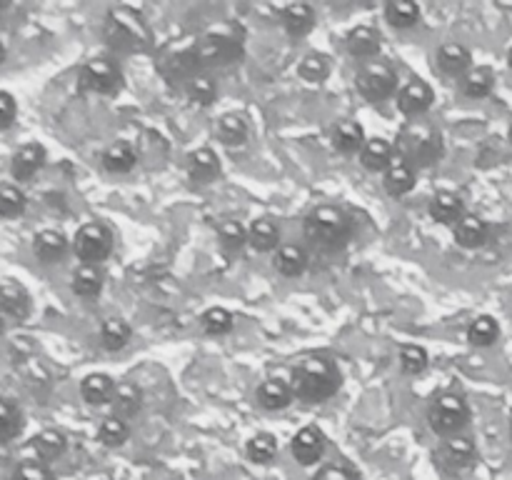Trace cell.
Here are the masks:
<instances>
[{
  "label": "cell",
  "mask_w": 512,
  "mask_h": 480,
  "mask_svg": "<svg viewBox=\"0 0 512 480\" xmlns=\"http://www.w3.org/2000/svg\"><path fill=\"white\" fill-rule=\"evenodd\" d=\"M340 370L325 355H305L293 365L290 373V388H293L295 398L305 400V403H325L338 393Z\"/></svg>",
  "instance_id": "cell-1"
},
{
  "label": "cell",
  "mask_w": 512,
  "mask_h": 480,
  "mask_svg": "<svg viewBox=\"0 0 512 480\" xmlns=\"http://www.w3.org/2000/svg\"><path fill=\"white\" fill-rule=\"evenodd\" d=\"M103 35L105 43L118 50V53H143L153 43L148 20L135 8H128V5L110 10L108 18H105Z\"/></svg>",
  "instance_id": "cell-2"
},
{
  "label": "cell",
  "mask_w": 512,
  "mask_h": 480,
  "mask_svg": "<svg viewBox=\"0 0 512 480\" xmlns=\"http://www.w3.org/2000/svg\"><path fill=\"white\" fill-rule=\"evenodd\" d=\"M303 230L310 245L333 253V250L345 248L350 243V238H353V220L345 215V210L335 208V205H318V208H313L305 215Z\"/></svg>",
  "instance_id": "cell-3"
},
{
  "label": "cell",
  "mask_w": 512,
  "mask_h": 480,
  "mask_svg": "<svg viewBox=\"0 0 512 480\" xmlns=\"http://www.w3.org/2000/svg\"><path fill=\"white\" fill-rule=\"evenodd\" d=\"M398 150L413 168H430L443 158V135L425 120H410L398 135Z\"/></svg>",
  "instance_id": "cell-4"
},
{
  "label": "cell",
  "mask_w": 512,
  "mask_h": 480,
  "mask_svg": "<svg viewBox=\"0 0 512 480\" xmlns=\"http://www.w3.org/2000/svg\"><path fill=\"white\" fill-rule=\"evenodd\" d=\"M193 58L198 68H223L243 58V40L228 30H210L193 40Z\"/></svg>",
  "instance_id": "cell-5"
},
{
  "label": "cell",
  "mask_w": 512,
  "mask_h": 480,
  "mask_svg": "<svg viewBox=\"0 0 512 480\" xmlns=\"http://www.w3.org/2000/svg\"><path fill=\"white\" fill-rule=\"evenodd\" d=\"M470 420V405L460 393L445 390V393L435 395L433 403L428 405V425L435 435L440 438H453L460 435V430L468 425Z\"/></svg>",
  "instance_id": "cell-6"
},
{
  "label": "cell",
  "mask_w": 512,
  "mask_h": 480,
  "mask_svg": "<svg viewBox=\"0 0 512 480\" xmlns=\"http://www.w3.org/2000/svg\"><path fill=\"white\" fill-rule=\"evenodd\" d=\"M475 463H478V448H475L473 438H468V435L445 438L440 448L435 450V465L445 475H463Z\"/></svg>",
  "instance_id": "cell-7"
},
{
  "label": "cell",
  "mask_w": 512,
  "mask_h": 480,
  "mask_svg": "<svg viewBox=\"0 0 512 480\" xmlns=\"http://www.w3.org/2000/svg\"><path fill=\"white\" fill-rule=\"evenodd\" d=\"M113 233L103 223H85L80 225L73 238V250L83 265H98L113 253Z\"/></svg>",
  "instance_id": "cell-8"
},
{
  "label": "cell",
  "mask_w": 512,
  "mask_h": 480,
  "mask_svg": "<svg viewBox=\"0 0 512 480\" xmlns=\"http://www.w3.org/2000/svg\"><path fill=\"white\" fill-rule=\"evenodd\" d=\"M355 85H358L360 95L365 100H370V103H383V100H388L398 90V75L383 60H370V63H365L360 68Z\"/></svg>",
  "instance_id": "cell-9"
},
{
  "label": "cell",
  "mask_w": 512,
  "mask_h": 480,
  "mask_svg": "<svg viewBox=\"0 0 512 480\" xmlns=\"http://www.w3.org/2000/svg\"><path fill=\"white\" fill-rule=\"evenodd\" d=\"M80 88L90 90V93L110 95L120 90L123 85V73H120L118 63L110 58H90L88 63L80 68Z\"/></svg>",
  "instance_id": "cell-10"
},
{
  "label": "cell",
  "mask_w": 512,
  "mask_h": 480,
  "mask_svg": "<svg viewBox=\"0 0 512 480\" xmlns=\"http://www.w3.org/2000/svg\"><path fill=\"white\" fill-rule=\"evenodd\" d=\"M45 160H48L45 145L38 143V140H30V143L20 145L13 153V158H10V175L18 183H28V180H33L43 170Z\"/></svg>",
  "instance_id": "cell-11"
},
{
  "label": "cell",
  "mask_w": 512,
  "mask_h": 480,
  "mask_svg": "<svg viewBox=\"0 0 512 480\" xmlns=\"http://www.w3.org/2000/svg\"><path fill=\"white\" fill-rule=\"evenodd\" d=\"M435 93L430 88V83H425L423 78H413L410 83H405L398 93V110L408 118H420V115L428 113L433 108Z\"/></svg>",
  "instance_id": "cell-12"
},
{
  "label": "cell",
  "mask_w": 512,
  "mask_h": 480,
  "mask_svg": "<svg viewBox=\"0 0 512 480\" xmlns=\"http://www.w3.org/2000/svg\"><path fill=\"white\" fill-rule=\"evenodd\" d=\"M325 448H328V440H325V433L315 425H308V428L298 430L290 440V450H293V458L298 460L300 465H315L318 460H323Z\"/></svg>",
  "instance_id": "cell-13"
},
{
  "label": "cell",
  "mask_w": 512,
  "mask_h": 480,
  "mask_svg": "<svg viewBox=\"0 0 512 480\" xmlns=\"http://www.w3.org/2000/svg\"><path fill=\"white\" fill-rule=\"evenodd\" d=\"M33 313V298H30L28 290L23 288L15 280H5L0 285V315L15 323H23Z\"/></svg>",
  "instance_id": "cell-14"
},
{
  "label": "cell",
  "mask_w": 512,
  "mask_h": 480,
  "mask_svg": "<svg viewBox=\"0 0 512 480\" xmlns=\"http://www.w3.org/2000/svg\"><path fill=\"white\" fill-rule=\"evenodd\" d=\"M435 65L443 75L450 78H463L473 68V55L463 43H443L435 53Z\"/></svg>",
  "instance_id": "cell-15"
},
{
  "label": "cell",
  "mask_w": 512,
  "mask_h": 480,
  "mask_svg": "<svg viewBox=\"0 0 512 480\" xmlns=\"http://www.w3.org/2000/svg\"><path fill=\"white\" fill-rule=\"evenodd\" d=\"M453 235H455V243H458L460 248L478 250V248H483L485 243H488L490 225L485 223L480 215H470L468 213V215H463L458 223H455Z\"/></svg>",
  "instance_id": "cell-16"
},
{
  "label": "cell",
  "mask_w": 512,
  "mask_h": 480,
  "mask_svg": "<svg viewBox=\"0 0 512 480\" xmlns=\"http://www.w3.org/2000/svg\"><path fill=\"white\" fill-rule=\"evenodd\" d=\"M383 185L385 190H388V195L403 198V195H408L410 190L415 188V168L403 158V155H395L393 163L385 168Z\"/></svg>",
  "instance_id": "cell-17"
},
{
  "label": "cell",
  "mask_w": 512,
  "mask_h": 480,
  "mask_svg": "<svg viewBox=\"0 0 512 480\" xmlns=\"http://www.w3.org/2000/svg\"><path fill=\"white\" fill-rule=\"evenodd\" d=\"M115 380L108 373H90L80 380V395L88 405L100 408V405H110L115 398Z\"/></svg>",
  "instance_id": "cell-18"
},
{
  "label": "cell",
  "mask_w": 512,
  "mask_h": 480,
  "mask_svg": "<svg viewBox=\"0 0 512 480\" xmlns=\"http://www.w3.org/2000/svg\"><path fill=\"white\" fill-rule=\"evenodd\" d=\"M33 253L40 263H58L68 253V238L55 228L40 230L33 238Z\"/></svg>",
  "instance_id": "cell-19"
},
{
  "label": "cell",
  "mask_w": 512,
  "mask_h": 480,
  "mask_svg": "<svg viewBox=\"0 0 512 480\" xmlns=\"http://www.w3.org/2000/svg\"><path fill=\"white\" fill-rule=\"evenodd\" d=\"M255 400L265 410H285L295 400V393L290 388V383H285V380L268 378L255 390Z\"/></svg>",
  "instance_id": "cell-20"
},
{
  "label": "cell",
  "mask_w": 512,
  "mask_h": 480,
  "mask_svg": "<svg viewBox=\"0 0 512 480\" xmlns=\"http://www.w3.org/2000/svg\"><path fill=\"white\" fill-rule=\"evenodd\" d=\"M430 218L435 223H443V225H455L460 218L465 215L463 210V198L453 190H440L430 198Z\"/></svg>",
  "instance_id": "cell-21"
},
{
  "label": "cell",
  "mask_w": 512,
  "mask_h": 480,
  "mask_svg": "<svg viewBox=\"0 0 512 480\" xmlns=\"http://www.w3.org/2000/svg\"><path fill=\"white\" fill-rule=\"evenodd\" d=\"M188 175L193 183H213L220 175V160L215 155V150L210 148H198L188 155Z\"/></svg>",
  "instance_id": "cell-22"
},
{
  "label": "cell",
  "mask_w": 512,
  "mask_h": 480,
  "mask_svg": "<svg viewBox=\"0 0 512 480\" xmlns=\"http://www.w3.org/2000/svg\"><path fill=\"white\" fill-rule=\"evenodd\" d=\"M395 158V150L390 145V140L385 138H370L365 140L363 150H360V163H363L365 170L370 173H385L390 163Z\"/></svg>",
  "instance_id": "cell-23"
},
{
  "label": "cell",
  "mask_w": 512,
  "mask_h": 480,
  "mask_svg": "<svg viewBox=\"0 0 512 480\" xmlns=\"http://www.w3.org/2000/svg\"><path fill=\"white\" fill-rule=\"evenodd\" d=\"M283 28L290 38H303L315 28V8L308 3H290L283 10Z\"/></svg>",
  "instance_id": "cell-24"
},
{
  "label": "cell",
  "mask_w": 512,
  "mask_h": 480,
  "mask_svg": "<svg viewBox=\"0 0 512 480\" xmlns=\"http://www.w3.org/2000/svg\"><path fill=\"white\" fill-rule=\"evenodd\" d=\"M100 163H103V168L108 170V173L123 175V173H130V170L138 165V153H135L133 145L120 140V143H113L110 148L103 150Z\"/></svg>",
  "instance_id": "cell-25"
},
{
  "label": "cell",
  "mask_w": 512,
  "mask_h": 480,
  "mask_svg": "<svg viewBox=\"0 0 512 480\" xmlns=\"http://www.w3.org/2000/svg\"><path fill=\"white\" fill-rule=\"evenodd\" d=\"M345 43H348V50L353 58L368 60L380 53V33L375 28H370V25H358V28L350 30Z\"/></svg>",
  "instance_id": "cell-26"
},
{
  "label": "cell",
  "mask_w": 512,
  "mask_h": 480,
  "mask_svg": "<svg viewBox=\"0 0 512 480\" xmlns=\"http://www.w3.org/2000/svg\"><path fill=\"white\" fill-rule=\"evenodd\" d=\"M495 88V73L493 68H488V65H478V68H470L468 73L460 78V90H463V95H468V98H488L490 93H493Z\"/></svg>",
  "instance_id": "cell-27"
},
{
  "label": "cell",
  "mask_w": 512,
  "mask_h": 480,
  "mask_svg": "<svg viewBox=\"0 0 512 480\" xmlns=\"http://www.w3.org/2000/svg\"><path fill=\"white\" fill-rule=\"evenodd\" d=\"M70 288L78 298H98L103 290V273L98 270V265L80 263L70 275Z\"/></svg>",
  "instance_id": "cell-28"
},
{
  "label": "cell",
  "mask_w": 512,
  "mask_h": 480,
  "mask_svg": "<svg viewBox=\"0 0 512 480\" xmlns=\"http://www.w3.org/2000/svg\"><path fill=\"white\" fill-rule=\"evenodd\" d=\"M333 145L338 153L353 155L360 153L365 145V130L363 125L355 123V120H343L333 128Z\"/></svg>",
  "instance_id": "cell-29"
},
{
  "label": "cell",
  "mask_w": 512,
  "mask_h": 480,
  "mask_svg": "<svg viewBox=\"0 0 512 480\" xmlns=\"http://www.w3.org/2000/svg\"><path fill=\"white\" fill-rule=\"evenodd\" d=\"M273 263L280 275H285V278H298V275H303L305 268H308V253H305L300 245H280Z\"/></svg>",
  "instance_id": "cell-30"
},
{
  "label": "cell",
  "mask_w": 512,
  "mask_h": 480,
  "mask_svg": "<svg viewBox=\"0 0 512 480\" xmlns=\"http://www.w3.org/2000/svg\"><path fill=\"white\" fill-rule=\"evenodd\" d=\"M248 243L253 245L258 253H270V250L280 248V228L270 218L253 220L248 228Z\"/></svg>",
  "instance_id": "cell-31"
},
{
  "label": "cell",
  "mask_w": 512,
  "mask_h": 480,
  "mask_svg": "<svg viewBox=\"0 0 512 480\" xmlns=\"http://www.w3.org/2000/svg\"><path fill=\"white\" fill-rule=\"evenodd\" d=\"M65 448H68V438H65V435L55 428L40 430V433L33 438V450H35V455H38L40 463L58 460L60 455L65 453Z\"/></svg>",
  "instance_id": "cell-32"
},
{
  "label": "cell",
  "mask_w": 512,
  "mask_h": 480,
  "mask_svg": "<svg viewBox=\"0 0 512 480\" xmlns=\"http://www.w3.org/2000/svg\"><path fill=\"white\" fill-rule=\"evenodd\" d=\"M113 415L120 420H128L133 415H138L140 405H143V393L135 388L133 383H120L115 388V398H113Z\"/></svg>",
  "instance_id": "cell-33"
},
{
  "label": "cell",
  "mask_w": 512,
  "mask_h": 480,
  "mask_svg": "<svg viewBox=\"0 0 512 480\" xmlns=\"http://www.w3.org/2000/svg\"><path fill=\"white\" fill-rule=\"evenodd\" d=\"M500 338V325L493 315H478L468 325V343L475 348H490Z\"/></svg>",
  "instance_id": "cell-34"
},
{
  "label": "cell",
  "mask_w": 512,
  "mask_h": 480,
  "mask_svg": "<svg viewBox=\"0 0 512 480\" xmlns=\"http://www.w3.org/2000/svg\"><path fill=\"white\" fill-rule=\"evenodd\" d=\"M28 210V195L15 183L0 185V218L15 220Z\"/></svg>",
  "instance_id": "cell-35"
},
{
  "label": "cell",
  "mask_w": 512,
  "mask_h": 480,
  "mask_svg": "<svg viewBox=\"0 0 512 480\" xmlns=\"http://www.w3.org/2000/svg\"><path fill=\"white\" fill-rule=\"evenodd\" d=\"M23 430V413L10 398L0 395V445L15 440Z\"/></svg>",
  "instance_id": "cell-36"
},
{
  "label": "cell",
  "mask_w": 512,
  "mask_h": 480,
  "mask_svg": "<svg viewBox=\"0 0 512 480\" xmlns=\"http://www.w3.org/2000/svg\"><path fill=\"white\" fill-rule=\"evenodd\" d=\"M385 20L398 30L413 28L420 20L418 3H413V0H393V3L385 5Z\"/></svg>",
  "instance_id": "cell-37"
},
{
  "label": "cell",
  "mask_w": 512,
  "mask_h": 480,
  "mask_svg": "<svg viewBox=\"0 0 512 480\" xmlns=\"http://www.w3.org/2000/svg\"><path fill=\"white\" fill-rule=\"evenodd\" d=\"M215 133L223 145H243L248 140V123H245L243 115L225 113L215 125Z\"/></svg>",
  "instance_id": "cell-38"
},
{
  "label": "cell",
  "mask_w": 512,
  "mask_h": 480,
  "mask_svg": "<svg viewBox=\"0 0 512 480\" xmlns=\"http://www.w3.org/2000/svg\"><path fill=\"white\" fill-rule=\"evenodd\" d=\"M130 335H133V330L123 318H108L100 325V343H103L105 350H113V353L123 350L130 343Z\"/></svg>",
  "instance_id": "cell-39"
},
{
  "label": "cell",
  "mask_w": 512,
  "mask_h": 480,
  "mask_svg": "<svg viewBox=\"0 0 512 480\" xmlns=\"http://www.w3.org/2000/svg\"><path fill=\"white\" fill-rule=\"evenodd\" d=\"M245 455L258 465L273 463L275 455H278V440H275L273 433H255L245 443Z\"/></svg>",
  "instance_id": "cell-40"
},
{
  "label": "cell",
  "mask_w": 512,
  "mask_h": 480,
  "mask_svg": "<svg viewBox=\"0 0 512 480\" xmlns=\"http://www.w3.org/2000/svg\"><path fill=\"white\" fill-rule=\"evenodd\" d=\"M185 90H188L190 100L198 105H213L215 98H218V85L210 75L195 73L185 80Z\"/></svg>",
  "instance_id": "cell-41"
},
{
  "label": "cell",
  "mask_w": 512,
  "mask_h": 480,
  "mask_svg": "<svg viewBox=\"0 0 512 480\" xmlns=\"http://www.w3.org/2000/svg\"><path fill=\"white\" fill-rule=\"evenodd\" d=\"M200 328L208 335H228L235 328V318L230 310L215 305V308H208L200 315Z\"/></svg>",
  "instance_id": "cell-42"
},
{
  "label": "cell",
  "mask_w": 512,
  "mask_h": 480,
  "mask_svg": "<svg viewBox=\"0 0 512 480\" xmlns=\"http://www.w3.org/2000/svg\"><path fill=\"white\" fill-rule=\"evenodd\" d=\"M128 438H130V428L125 420L115 418V415L100 420L98 440L105 445V448H120V445H125V440Z\"/></svg>",
  "instance_id": "cell-43"
},
{
  "label": "cell",
  "mask_w": 512,
  "mask_h": 480,
  "mask_svg": "<svg viewBox=\"0 0 512 480\" xmlns=\"http://www.w3.org/2000/svg\"><path fill=\"white\" fill-rule=\"evenodd\" d=\"M398 363L400 370L408 375H420L430 363V355L423 345H415V343H405L400 345V353H398Z\"/></svg>",
  "instance_id": "cell-44"
},
{
  "label": "cell",
  "mask_w": 512,
  "mask_h": 480,
  "mask_svg": "<svg viewBox=\"0 0 512 480\" xmlns=\"http://www.w3.org/2000/svg\"><path fill=\"white\" fill-rule=\"evenodd\" d=\"M218 238L228 253H238L245 243H248V230L238 223V220H223L218 225Z\"/></svg>",
  "instance_id": "cell-45"
},
{
  "label": "cell",
  "mask_w": 512,
  "mask_h": 480,
  "mask_svg": "<svg viewBox=\"0 0 512 480\" xmlns=\"http://www.w3.org/2000/svg\"><path fill=\"white\" fill-rule=\"evenodd\" d=\"M298 73L305 80H310V83H323L330 75V58L323 53H308L303 58V63H300Z\"/></svg>",
  "instance_id": "cell-46"
},
{
  "label": "cell",
  "mask_w": 512,
  "mask_h": 480,
  "mask_svg": "<svg viewBox=\"0 0 512 480\" xmlns=\"http://www.w3.org/2000/svg\"><path fill=\"white\" fill-rule=\"evenodd\" d=\"M8 480H55V473L48 468V463L40 460H25V463L15 465Z\"/></svg>",
  "instance_id": "cell-47"
},
{
  "label": "cell",
  "mask_w": 512,
  "mask_h": 480,
  "mask_svg": "<svg viewBox=\"0 0 512 480\" xmlns=\"http://www.w3.org/2000/svg\"><path fill=\"white\" fill-rule=\"evenodd\" d=\"M15 118H18V103L8 90H0V133L13 128Z\"/></svg>",
  "instance_id": "cell-48"
},
{
  "label": "cell",
  "mask_w": 512,
  "mask_h": 480,
  "mask_svg": "<svg viewBox=\"0 0 512 480\" xmlns=\"http://www.w3.org/2000/svg\"><path fill=\"white\" fill-rule=\"evenodd\" d=\"M313 480H360V475L355 473L350 465H325L318 473L313 475Z\"/></svg>",
  "instance_id": "cell-49"
},
{
  "label": "cell",
  "mask_w": 512,
  "mask_h": 480,
  "mask_svg": "<svg viewBox=\"0 0 512 480\" xmlns=\"http://www.w3.org/2000/svg\"><path fill=\"white\" fill-rule=\"evenodd\" d=\"M5 58H8V48H5V43L0 40V65L5 63Z\"/></svg>",
  "instance_id": "cell-50"
},
{
  "label": "cell",
  "mask_w": 512,
  "mask_h": 480,
  "mask_svg": "<svg viewBox=\"0 0 512 480\" xmlns=\"http://www.w3.org/2000/svg\"><path fill=\"white\" fill-rule=\"evenodd\" d=\"M8 10H10V3H8V0H0V15L8 13Z\"/></svg>",
  "instance_id": "cell-51"
},
{
  "label": "cell",
  "mask_w": 512,
  "mask_h": 480,
  "mask_svg": "<svg viewBox=\"0 0 512 480\" xmlns=\"http://www.w3.org/2000/svg\"><path fill=\"white\" fill-rule=\"evenodd\" d=\"M3 330H5V318L0 315V335H3Z\"/></svg>",
  "instance_id": "cell-52"
},
{
  "label": "cell",
  "mask_w": 512,
  "mask_h": 480,
  "mask_svg": "<svg viewBox=\"0 0 512 480\" xmlns=\"http://www.w3.org/2000/svg\"><path fill=\"white\" fill-rule=\"evenodd\" d=\"M508 65H510V68H512V48L508 50Z\"/></svg>",
  "instance_id": "cell-53"
},
{
  "label": "cell",
  "mask_w": 512,
  "mask_h": 480,
  "mask_svg": "<svg viewBox=\"0 0 512 480\" xmlns=\"http://www.w3.org/2000/svg\"><path fill=\"white\" fill-rule=\"evenodd\" d=\"M508 140H510V145H512V123H510V128H508Z\"/></svg>",
  "instance_id": "cell-54"
},
{
  "label": "cell",
  "mask_w": 512,
  "mask_h": 480,
  "mask_svg": "<svg viewBox=\"0 0 512 480\" xmlns=\"http://www.w3.org/2000/svg\"><path fill=\"white\" fill-rule=\"evenodd\" d=\"M510 438H512V415H510Z\"/></svg>",
  "instance_id": "cell-55"
}]
</instances>
